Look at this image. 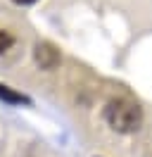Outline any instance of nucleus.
Instances as JSON below:
<instances>
[{
  "label": "nucleus",
  "instance_id": "nucleus-1",
  "mask_svg": "<svg viewBox=\"0 0 152 157\" xmlns=\"http://www.w3.org/2000/svg\"><path fill=\"white\" fill-rule=\"evenodd\" d=\"M104 117L109 121V126L114 131H121V133H128V131H135L138 124H140V107L131 102V100H112L109 107L104 112Z\"/></svg>",
  "mask_w": 152,
  "mask_h": 157
},
{
  "label": "nucleus",
  "instance_id": "nucleus-2",
  "mask_svg": "<svg viewBox=\"0 0 152 157\" xmlns=\"http://www.w3.org/2000/svg\"><path fill=\"white\" fill-rule=\"evenodd\" d=\"M0 98L10 100V102H26V98H24V95H19V93H12L7 86H0Z\"/></svg>",
  "mask_w": 152,
  "mask_h": 157
},
{
  "label": "nucleus",
  "instance_id": "nucleus-3",
  "mask_svg": "<svg viewBox=\"0 0 152 157\" xmlns=\"http://www.w3.org/2000/svg\"><path fill=\"white\" fill-rule=\"evenodd\" d=\"M17 5H31V2H36V0H14Z\"/></svg>",
  "mask_w": 152,
  "mask_h": 157
}]
</instances>
